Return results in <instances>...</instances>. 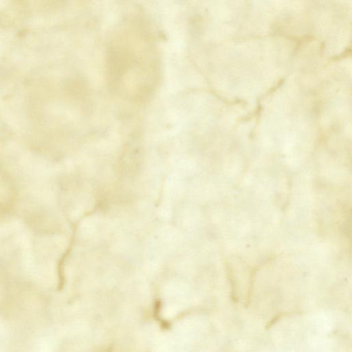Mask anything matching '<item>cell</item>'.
<instances>
[{
	"label": "cell",
	"mask_w": 352,
	"mask_h": 352,
	"mask_svg": "<svg viewBox=\"0 0 352 352\" xmlns=\"http://www.w3.org/2000/svg\"><path fill=\"white\" fill-rule=\"evenodd\" d=\"M124 37L119 38L118 41L112 47L111 53V67L112 78L113 82L118 85L122 83L124 78L129 77L135 72V76L140 72L153 76L155 71V55L152 51L150 43L142 39L140 43H134L133 39H131V44H129L128 34H124Z\"/></svg>",
	"instance_id": "6da1fadb"
},
{
	"label": "cell",
	"mask_w": 352,
	"mask_h": 352,
	"mask_svg": "<svg viewBox=\"0 0 352 352\" xmlns=\"http://www.w3.org/2000/svg\"><path fill=\"white\" fill-rule=\"evenodd\" d=\"M13 197L11 183L7 176L0 170V215L10 208Z\"/></svg>",
	"instance_id": "7a4b0ae2"
}]
</instances>
